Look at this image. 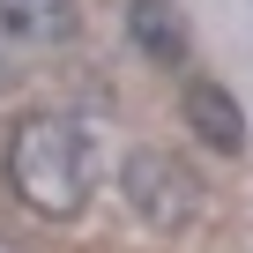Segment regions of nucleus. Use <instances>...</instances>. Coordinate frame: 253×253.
I'll return each instance as SVG.
<instances>
[{"instance_id": "nucleus-1", "label": "nucleus", "mask_w": 253, "mask_h": 253, "mask_svg": "<svg viewBox=\"0 0 253 253\" xmlns=\"http://www.w3.org/2000/svg\"><path fill=\"white\" fill-rule=\"evenodd\" d=\"M8 186L38 209V216H82L89 186H97V157H89V134L75 119H23L15 142H8Z\"/></svg>"}, {"instance_id": "nucleus-2", "label": "nucleus", "mask_w": 253, "mask_h": 253, "mask_svg": "<svg viewBox=\"0 0 253 253\" xmlns=\"http://www.w3.org/2000/svg\"><path fill=\"white\" fill-rule=\"evenodd\" d=\"M119 194H126V209H134L149 231H179V223H194V209H201L194 171H186L179 157H164V149H134V157H126Z\"/></svg>"}, {"instance_id": "nucleus-3", "label": "nucleus", "mask_w": 253, "mask_h": 253, "mask_svg": "<svg viewBox=\"0 0 253 253\" xmlns=\"http://www.w3.org/2000/svg\"><path fill=\"white\" fill-rule=\"evenodd\" d=\"M179 112H186V126H194L209 149H223V157H238V149H246V112H238V97H231V89H216V82H186Z\"/></svg>"}, {"instance_id": "nucleus-4", "label": "nucleus", "mask_w": 253, "mask_h": 253, "mask_svg": "<svg viewBox=\"0 0 253 253\" xmlns=\"http://www.w3.org/2000/svg\"><path fill=\"white\" fill-rule=\"evenodd\" d=\"M126 23H134V45H142L157 67H179V60H186V30H179V15L164 8V0H134Z\"/></svg>"}, {"instance_id": "nucleus-5", "label": "nucleus", "mask_w": 253, "mask_h": 253, "mask_svg": "<svg viewBox=\"0 0 253 253\" xmlns=\"http://www.w3.org/2000/svg\"><path fill=\"white\" fill-rule=\"evenodd\" d=\"M0 23L15 38H30V45H45V38L75 30V0H0Z\"/></svg>"}]
</instances>
